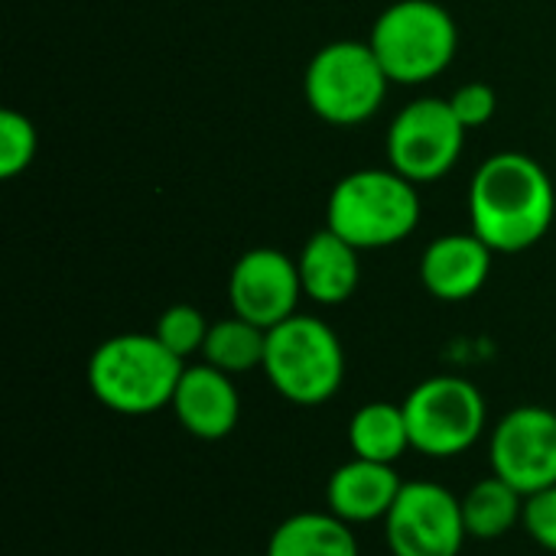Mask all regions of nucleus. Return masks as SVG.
<instances>
[{
  "mask_svg": "<svg viewBox=\"0 0 556 556\" xmlns=\"http://www.w3.org/2000/svg\"><path fill=\"white\" fill-rule=\"evenodd\" d=\"M401 407L407 417L410 446L427 459H456L469 453L489 427L482 391L456 375L424 378Z\"/></svg>",
  "mask_w": 556,
  "mask_h": 556,
  "instance_id": "obj_7",
  "label": "nucleus"
},
{
  "mask_svg": "<svg viewBox=\"0 0 556 556\" xmlns=\"http://www.w3.org/2000/svg\"><path fill=\"white\" fill-rule=\"evenodd\" d=\"M303 296L300 267L277 248H251L244 251L228 277V303L231 313L261 326L274 329L283 319L296 316Z\"/></svg>",
  "mask_w": 556,
  "mask_h": 556,
  "instance_id": "obj_11",
  "label": "nucleus"
},
{
  "mask_svg": "<svg viewBox=\"0 0 556 556\" xmlns=\"http://www.w3.org/2000/svg\"><path fill=\"white\" fill-rule=\"evenodd\" d=\"M450 108H453V114L459 117V124H463L466 130H476V127H485V124L495 117V111H498V94H495V88L485 85V81H466V85H459V88L450 94Z\"/></svg>",
  "mask_w": 556,
  "mask_h": 556,
  "instance_id": "obj_22",
  "label": "nucleus"
},
{
  "mask_svg": "<svg viewBox=\"0 0 556 556\" xmlns=\"http://www.w3.org/2000/svg\"><path fill=\"white\" fill-rule=\"evenodd\" d=\"M466 127L450 108V98H417L404 104L388 130V163L404 179L424 186L453 173L463 156Z\"/></svg>",
  "mask_w": 556,
  "mask_h": 556,
  "instance_id": "obj_8",
  "label": "nucleus"
},
{
  "mask_svg": "<svg viewBox=\"0 0 556 556\" xmlns=\"http://www.w3.org/2000/svg\"><path fill=\"white\" fill-rule=\"evenodd\" d=\"M489 463L525 498L556 485V414L541 404L508 410L489 437Z\"/></svg>",
  "mask_w": 556,
  "mask_h": 556,
  "instance_id": "obj_10",
  "label": "nucleus"
},
{
  "mask_svg": "<svg viewBox=\"0 0 556 556\" xmlns=\"http://www.w3.org/2000/svg\"><path fill=\"white\" fill-rule=\"evenodd\" d=\"M358 254L362 251L332 228L313 231L296 257L303 296H309L319 306H342L345 300H352L362 283Z\"/></svg>",
  "mask_w": 556,
  "mask_h": 556,
  "instance_id": "obj_15",
  "label": "nucleus"
},
{
  "mask_svg": "<svg viewBox=\"0 0 556 556\" xmlns=\"http://www.w3.org/2000/svg\"><path fill=\"white\" fill-rule=\"evenodd\" d=\"M349 450L355 459L397 466L410 446V430L404 407L388 401H371L358 407L349 420Z\"/></svg>",
  "mask_w": 556,
  "mask_h": 556,
  "instance_id": "obj_17",
  "label": "nucleus"
},
{
  "mask_svg": "<svg viewBox=\"0 0 556 556\" xmlns=\"http://www.w3.org/2000/svg\"><path fill=\"white\" fill-rule=\"evenodd\" d=\"M264 375L287 404L323 407L345 381V349L326 319L296 313L267 329Z\"/></svg>",
  "mask_w": 556,
  "mask_h": 556,
  "instance_id": "obj_4",
  "label": "nucleus"
},
{
  "mask_svg": "<svg viewBox=\"0 0 556 556\" xmlns=\"http://www.w3.org/2000/svg\"><path fill=\"white\" fill-rule=\"evenodd\" d=\"M39 137L26 114L7 108L0 111V179H16L36 160Z\"/></svg>",
  "mask_w": 556,
  "mask_h": 556,
  "instance_id": "obj_21",
  "label": "nucleus"
},
{
  "mask_svg": "<svg viewBox=\"0 0 556 556\" xmlns=\"http://www.w3.org/2000/svg\"><path fill=\"white\" fill-rule=\"evenodd\" d=\"M212 323L202 316V309L189 306V303H176L169 309H163V316L153 326V336L176 355V358H192L202 355L205 339H208Z\"/></svg>",
  "mask_w": 556,
  "mask_h": 556,
  "instance_id": "obj_20",
  "label": "nucleus"
},
{
  "mask_svg": "<svg viewBox=\"0 0 556 556\" xmlns=\"http://www.w3.org/2000/svg\"><path fill=\"white\" fill-rule=\"evenodd\" d=\"M169 410L189 437L218 443L231 437L241 420V394L235 378L212 368L208 362L186 365Z\"/></svg>",
  "mask_w": 556,
  "mask_h": 556,
  "instance_id": "obj_12",
  "label": "nucleus"
},
{
  "mask_svg": "<svg viewBox=\"0 0 556 556\" xmlns=\"http://www.w3.org/2000/svg\"><path fill=\"white\" fill-rule=\"evenodd\" d=\"M384 541L391 556H459L469 541L463 502L440 482H404L384 518Z\"/></svg>",
  "mask_w": 556,
  "mask_h": 556,
  "instance_id": "obj_9",
  "label": "nucleus"
},
{
  "mask_svg": "<svg viewBox=\"0 0 556 556\" xmlns=\"http://www.w3.org/2000/svg\"><path fill=\"white\" fill-rule=\"evenodd\" d=\"M264 352H267V329L231 313L212 323L205 349H202V362L235 378V375L264 368Z\"/></svg>",
  "mask_w": 556,
  "mask_h": 556,
  "instance_id": "obj_19",
  "label": "nucleus"
},
{
  "mask_svg": "<svg viewBox=\"0 0 556 556\" xmlns=\"http://www.w3.org/2000/svg\"><path fill=\"white\" fill-rule=\"evenodd\" d=\"M492 261L495 251L476 231H453L427 244L420 257V280L430 296L463 303L485 287Z\"/></svg>",
  "mask_w": 556,
  "mask_h": 556,
  "instance_id": "obj_13",
  "label": "nucleus"
},
{
  "mask_svg": "<svg viewBox=\"0 0 556 556\" xmlns=\"http://www.w3.org/2000/svg\"><path fill=\"white\" fill-rule=\"evenodd\" d=\"M264 556H358V538L332 511H300L274 528Z\"/></svg>",
  "mask_w": 556,
  "mask_h": 556,
  "instance_id": "obj_16",
  "label": "nucleus"
},
{
  "mask_svg": "<svg viewBox=\"0 0 556 556\" xmlns=\"http://www.w3.org/2000/svg\"><path fill=\"white\" fill-rule=\"evenodd\" d=\"M556 218V176L534 156L505 150L489 156L469 182L472 231L495 254H521L547 238Z\"/></svg>",
  "mask_w": 556,
  "mask_h": 556,
  "instance_id": "obj_1",
  "label": "nucleus"
},
{
  "mask_svg": "<svg viewBox=\"0 0 556 556\" xmlns=\"http://www.w3.org/2000/svg\"><path fill=\"white\" fill-rule=\"evenodd\" d=\"M463 521L466 534L472 541H502L518 525H525V495L498 479L495 472L489 479H479L463 498Z\"/></svg>",
  "mask_w": 556,
  "mask_h": 556,
  "instance_id": "obj_18",
  "label": "nucleus"
},
{
  "mask_svg": "<svg viewBox=\"0 0 556 556\" xmlns=\"http://www.w3.org/2000/svg\"><path fill=\"white\" fill-rule=\"evenodd\" d=\"M368 42L391 85H424L453 65L459 29L453 13L437 0H397L381 10Z\"/></svg>",
  "mask_w": 556,
  "mask_h": 556,
  "instance_id": "obj_5",
  "label": "nucleus"
},
{
  "mask_svg": "<svg viewBox=\"0 0 556 556\" xmlns=\"http://www.w3.org/2000/svg\"><path fill=\"white\" fill-rule=\"evenodd\" d=\"M424 205L417 182L397 169H355L336 182L326 202V228L358 251H381L407 241L420 225Z\"/></svg>",
  "mask_w": 556,
  "mask_h": 556,
  "instance_id": "obj_3",
  "label": "nucleus"
},
{
  "mask_svg": "<svg viewBox=\"0 0 556 556\" xmlns=\"http://www.w3.org/2000/svg\"><path fill=\"white\" fill-rule=\"evenodd\" d=\"M525 531L538 547L556 554V485L538 495H528L525 502Z\"/></svg>",
  "mask_w": 556,
  "mask_h": 556,
  "instance_id": "obj_23",
  "label": "nucleus"
},
{
  "mask_svg": "<svg viewBox=\"0 0 556 556\" xmlns=\"http://www.w3.org/2000/svg\"><path fill=\"white\" fill-rule=\"evenodd\" d=\"M388 72L378 62L371 42L339 39L323 46L303 75V94L309 111L336 127H355L371 121L388 98Z\"/></svg>",
  "mask_w": 556,
  "mask_h": 556,
  "instance_id": "obj_6",
  "label": "nucleus"
},
{
  "mask_svg": "<svg viewBox=\"0 0 556 556\" xmlns=\"http://www.w3.org/2000/svg\"><path fill=\"white\" fill-rule=\"evenodd\" d=\"M401 489L404 479L394 466L352 456L326 482V511H332L345 525H375L388 518Z\"/></svg>",
  "mask_w": 556,
  "mask_h": 556,
  "instance_id": "obj_14",
  "label": "nucleus"
},
{
  "mask_svg": "<svg viewBox=\"0 0 556 556\" xmlns=\"http://www.w3.org/2000/svg\"><path fill=\"white\" fill-rule=\"evenodd\" d=\"M186 362L153 332H124L104 339L88 358V388L94 401L121 417H150L173 404Z\"/></svg>",
  "mask_w": 556,
  "mask_h": 556,
  "instance_id": "obj_2",
  "label": "nucleus"
}]
</instances>
